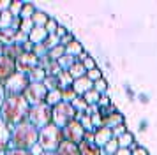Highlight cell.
Instances as JSON below:
<instances>
[{"mask_svg":"<svg viewBox=\"0 0 157 155\" xmlns=\"http://www.w3.org/2000/svg\"><path fill=\"white\" fill-rule=\"evenodd\" d=\"M30 106L23 95H6L4 102L0 106V118L4 120L9 127H14L27 120Z\"/></svg>","mask_w":157,"mask_h":155,"instance_id":"6da1fadb","label":"cell"},{"mask_svg":"<svg viewBox=\"0 0 157 155\" xmlns=\"http://www.w3.org/2000/svg\"><path fill=\"white\" fill-rule=\"evenodd\" d=\"M37 130L30 122H21L18 125L11 127V138H9V148L14 150H30L37 143Z\"/></svg>","mask_w":157,"mask_h":155,"instance_id":"7a4b0ae2","label":"cell"},{"mask_svg":"<svg viewBox=\"0 0 157 155\" xmlns=\"http://www.w3.org/2000/svg\"><path fill=\"white\" fill-rule=\"evenodd\" d=\"M62 143V132L57 125H50L39 129L37 134V145L43 148V152H57L58 145Z\"/></svg>","mask_w":157,"mask_h":155,"instance_id":"3957f363","label":"cell"},{"mask_svg":"<svg viewBox=\"0 0 157 155\" xmlns=\"http://www.w3.org/2000/svg\"><path fill=\"white\" fill-rule=\"evenodd\" d=\"M27 122H30L37 130L43 129V127H46V125H50L51 123V108L46 106L44 102L36 104V106H30L29 115H27Z\"/></svg>","mask_w":157,"mask_h":155,"instance_id":"277c9868","label":"cell"},{"mask_svg":"<svg viewBox=\"0 0 157 155\" xmlns=\"http://www.w3.org/2000/svg\"><path fill=\"white\" fill-rule=\"evenodd\" d=\"M74 116H76V111L69 102H60L55 108H51V123L57 125L58 129H62L69 122H72Z\"/></svg>","mask_w":157,"mask_h":155,"instance_id":"5b68a950","label":"cell"},{"mask_svg":"<svg viewBox=\"0 0 157 155\" xmlns=\"http://www.w3.org/2000/svg\"><path fill=\"white\" fill-rule=\"evenodd\" d=\"M29 83L30 81H29V78H27V74H23V72H14L2 86H4L6 95H23V92L29 86Z\"/></svg>","mask_w":157,"mask_h":155,"instance_id":"8992f818","label":"cell"},{"mask_svg":"<svg viewBox=\"0 0 157 155\" xmlns=\"http://www.w3.org/2000/svg\"><path fill=\"white\" fill-rule=\"evenodd\" d=\"M46 93H48V90L44 88L43 83H29V86L23 92V99L27 100L29 106H36V104L44 102Z\"/></svg>","mask_w":157,"mask_h":155,"instance_id":"52a82bcc","label":"cell"},{"mask_svg":"<svg viewBox=\"0 0 157 155\" xmlns=\"http://www.w3.org/2000/svg\"><path fill=\"white\" fill-rule=\"evenodd\" d=\"M60 132H62V139L69 141V143H74V145H79L83 141V136H85L83 127L79 125V122H76V120H72L65 127H62Z\"/></svg>","mask_w":157,"mask_h":155,"instance_id":"ba28073f","label":"cell"},{"mask_svg":"<svg viewBox=\"0 0 157 155\" xmlns=\"http://www.w3.org/2000/svg\"><path fill=\"white\" fill-rule=\"evenodd\" d=\"M16 72H23V74H29L30 70H34L36 67H39V58L34 53H23L16 58Z\"/></svg>","mask_w":157,"mask_h":155,"instance_id":"9c48e42d","label":"cell"},{"mask_svg":"<svg viewBox=\"0 0 157 155\" xmlns=\"http://www.w3.org/2000/svg\"><path fill=\"white\" fill-rule=\"evenodd\" d=\"M16 72V65L14 60H11L7 56L0 55V85H4L9 78Z\"/></svg>","mask_w":157,"mask_h":155,"instance_id":"30bf717a","label":"cell"},{"mask_svg":"<svg viewBox=\"0 0 157 155\" xmlns=\"http://www.w3.org/2000/svg\"><path fill=\"white\" fill-rule=\"evenodd\" d=\"M71 88H72V92H74L78 97H81L83 93H86L88 90H92V88H94V83H92V81H90V79H88L86 76H83V78H78V79H74V81H72V86H71Z\"/></svg>","mask_w":157,"mask_h":155,"instance_id":"8fae6325","label":"cell"},{"mask_svg":"<svg viewBox=\"0 0 157 155\" xmlns=\"http://www.w3.org/2000/svg\"><path fill=\"white\" fill-rule=\"evenodd\" d=\"M9 138H11V127L0 118V155L9 150Z\"/></svg>","mask_w":157,"mask_h":155,"instance_id":"7c38bea8","label":"cell"},{"mask_svg":"<svg viewBox=\"0 0 157 155\" xmlns=\"http://www.w3.org/2000/svg\"><path fill=\"white\" fill-rule=\"evenodd\" d=\"M111 138H113V136H111V130L106 129V127H101V129H95V130H94V145L99 146V148L104 146Z\"/></svg>","mask_w":157,"mask_h":155,"instance_id":"4fadbf2b","label":"cell"},{"mask_svg":"<svg viewBox=\"0 0 157 155\" xmlns=\"http://www.w3.org/2000/svg\"><path fill=\"white\" fill-rule=\"evenodd\" d=\"M55 153L57 155H79V150H78V145L62 139V143L58 145V148H57Z\"/></svg>","mask_w":157,"mask_h":155,"instance_id":"5bb4252c","label":"cell"},{"mask_svg":"<svg viewBox=\"0 0 157 155\" xmlns=\"http://www.w3.org/2000/svg\"><path fill=\"white\" fill-rule=\"evenodd\" d=\"M46 37H48V34H46L44 27H34L29 34V41L32 44H43Z\"/></svg>","mask_w":157,"mask_h":155,"instance_id":"9a60e30c","label":"cell"},{"mask_svg":"<svg viewBox=\"0 0 157 155\" xmlns=\"http://www.w3.org/2000/svg\"><path fill=\"white\" fill-rule=\"evenodd\" d=\"M124 123V116H122L120 113L117 111V113H113V115H109V116H106V118L102 120V127H106V129H115V127H118V125H122Z\"/></svg>","mask_w":157,"mask_h":155,"instance_id":"2e32d148","label":"cell"},{"mask_svg":"<svg viewBox=\"0 0 157 155\" xmlns=\"http://www.w3.org/2000/svg\"><path fill=\"white\" fill-rule=\"evenodd\" d=\"M79 155H99L101 153V148L95 146L94 143H88V141H81L78 145Z\"/></svg>","mask_w":157,"mask_h":155,"instance_id":"e0dca14e","label":"cell"},{"mask_svg":"<svg viewBox=\"0 0 157 155\" xmlns=\"http://www.w3.org/2000/svg\"><path fill=\"white\" fill-rule=\"evenodd\" d=\"M57 79H58V90H60V92L69 90V88L72 86V81H74L67 70H62V72L57 76Z\"/></svg>","mask_w":157,"mask_h":155,"instance_id":"ac0fdd59","label":"cell"},{"mask_svg":"<svg viewBox=\"0 0 157 155\" xmlns=\"http://www.w3.org/2000/svg\"><path fill=\"white\" fill-rule=\"evenodd\" d=\"M62 102V92L60 90H51L46 93V99H44V104L50 106V108H55L57 104Z\"/></svg>","mask_w":157,"mask_h":155,"instance_id":"d6986e66","label":"cell"},{"mask_svg":"<svg viewBox=\"0 0 157 155\" xmlns=\"http://www.w3.org/2000/svg\"><path fill=\"white\" fill-rule=\"evenodd\" d=\"M20 55H23V48L21 46H18V44H9V46H4V56H7L11 60H14Z\"/></svg>","mask_w":157,"mask_h":155,"instance_id":"ffe728a7","label":"cell"},{"mask_svg":"<svg viewBox=\"0 0 157 155\" xmlns=\"http://www.w3.org/2000/svg\"><path fill=\"white\" fill-rule=\"evenodd\" d=\"M30 83H43V79L46 78V70L41 69V67H36L34 70H30L29 74H27Z\"/></svg>","mask_w":157,"mask_h":155,"instance_id":"44dd1931","label":"cell"},{"mask_svg":"<svg viewBox=\"0 0 157 155\" xmlns=\"http://www.w3.org/2000/svg\"><path fill=\"white\" fill-rule=\"evenodd\" d=\"M32 23H34V27H44L46 25V21L50 20V16L44 13V11H37L36 9V13L32 14Z\"/></svg>","mask_w":157,"mask_h":155,"instance_id":"7402d4cb","label":"cell"},{"mask_svg":"<svg viewBox=\"0 0 157 155\" xmlns=\"http://www.w3.org/2000/svg\"><path fill=\"white\" fill-rule=\"evenodd\" d=\"M14 35H16V30H13V28L0 30V42H2L4 46H9V44H13V39H14Z\"/></svg>","mask_w":157,"mask_h":155,"instance_id":"603a6c76","label":"cell"},{"mask_svg":"<svg viewBox=\"0 0 157 155\" xmlns=\"http://www.w3.org/2000/svg\"><path fill=\"white\" fill-rule=\"evenodd\" d=\"M57 63H58V67L62 70H69L76 63V56H71V55H64L62 58H58L57 60Z\"/></svg>","mask_w":157,"mask_h":155,"instance_id":"cb8c5ba5","label":"cell"},{"mask_svg":"<svg viewBox=\"0 0 157 155\" xmlns=\"http://www.w3.org/2000/svg\"><path fill=\"white\" fill-rule=\"evenodd\" d=\"M81 51H83V46H81V44H79V41H76V39H74L71 44H67V46H65V55L78 56Z\"/></svg>","mask_w":157,"mask_h":155,"instance_id":"d4e9b609","label":"cell"},{"mask_svg":"<svg viewBox=\"0 0 157 155\" xmlns=\"http://www.w3.org/2000/svg\"><path fill=\"white\" fill-rule=\"evenodd\" d=\"M67 72L71 74V78H72V79H78V78H83V76L86 74L85 67H83V65H81L79 62H76V63H74V65H72L71 69L67 70Z\"/></svg>","mask_w":157,"mask_h":155,"instance_id":"484cf974","label":"cell"},{"mask_svg":"<svg viewBox=\"0 0 157 155\" xmlns=\"http://www.w3.org/2000/svg\"><path fill=\"white\" fill-rule=\"evenodd\" d=\"M117 143H118V148H127L134 143V138H132V134L131 132H125V134H122L120 138H117Z\"/></svg>","mask_w":157,"mask_h":155,"instance_id":"4316f807","label":"cell"},{"mask_svg":"<svg viewBox=\"0 0 157 155\" xmlns=\"http://www.w3.org/2000/svg\"><path fill=\"white\" fill-rule=\"evenodd\" d=\"M13 16L9 11H4V13H0V30H6V28H11L13 25Z\"/></svg>","mask_w":157,"mask_h":155,"instance_id":"83f0119b","label":"cell"},{"mask_svg":"<svg viewBox=\"0 0 157 155\" xmlns=\"http://www.w3.org/2000/svg\"><path fill=\"white\" fill-rule=\"evenodd\" d=\"M64 55H65V48H64V46H60V44L48 51V58H50V60H53V62H57L58 58H62Z\"/></svg>","mask_w":157,"mask_h":155,"instance_id":"f1b7e54d","label":"cell"},{"mask_svg":"<svg viewBox=\"0 0 157 155\" xmlns=\"http://www.w3.org/2000/svg\"><path fill=\"white\" fill-rule=\"evenodd\" d=\"M34 13H36V7L32 4H29V2H25L21 7V13H20V20H30Z\"/></svg>","mask_w":157,"mask_h":155,"instance_id":"f546056e","label":"cell"},{"mask_svg":"<svg viewBox=\"0 0 157 155\" xmlns=\"http://www.w3.org/2000/svg\"><path fill=\"white\" fill-rule=\"evenodd\" d=\"M99 97H101V93H97V92L94 90H88L86 92V93H83V95H81V99H83V100H85L86 104L90 106V104H97V100H99Z\"/></svg>","mask_w":157,"mask_h":155,"instance_id":"4dcf8cb0","label":"cell"},{"mask_svg":"<svg viewBox=\"0 0 157 155\" xmlns=\"http://www.w3.org/2000/svg\"><path fill=\"white\" fill-rule=\"evenodd\" d=\"M43 85H44V88H46L48 92L58 90V79H57V76H46L43 79Z\"/></svg>","mask_w":157,"mask_h":155,"instance_id":"1f68e13d","label":"cell"},{"mask_svg":"<svg viewBox=\"0 0 157 155\" xmlns=\"http://www.w3.org/2000/svg\"><path fill=\"white\" fill-rule=\"evenodd\" d=\"M25 2H20V0H11V6H9V13L13 18H20V13H21V7Z\"/></svg>","mask_w":157,"mask_h":155,"instance_id":"d6a6232c","label":"cell"},{"mask_svg":"<svg viewBox=\"0 0 157 155\" xmlns=\"http://www.w3.org/2000/svg\"><path fill=\"white\" fill-rule=\"evenodd\" d=\"M58 44H60V39H58L55 34H50L46 39H44V42H43V46L48 49V51H50V49H53L55 46H58Z\"/></svg>","mask_w":157,"mask_h":155,"instance_id":"836d02e7","label":"cell"},{"mask_svg":"<svg viewBox=\"0 0 157 155\" xmlns=\"http://www.w3.org/2000/svg\"><path fill=\"white\" fill-rule=\"evenodd\" d=\"M101 150H102L106 155H113L115 152L118 150V143H117V139H113V138H111V139L108 141V143H106L102 148H101Z\"/></svg>","mask_w":157,"mask_h":155,"instance_id":"e575fe53","label":"cell"},{"mask_svg":"<svg viewBox=\"0 0 157 155\" xmlns=\"http://www.w3.org/2000/svg\"><path fill=\"white\" fill-rule=\"evenodd\" d=\"M71 106L74 108V111H76V113H85L86 108H88V104H86V102H85L81 97H76V99L71 102Z\"/></svg>","mask_w":157,"mask_h":155,"instance_id":"d590c367","label":"cell"},{"mask_svg":"<svg viewBox=\"0 0 157 155\" xmlns=\"http://www.w3.org/2000/svg\"><path fill=\"white\" fill-rule=\"evenodd\" d=\"M94 90L102 95V93H106V92H108V83L102 79V78H101V79H97V81L94 83Z\"/></svg>","mask_w":157,"mask_h":155,"instance_id":"8d00e7d4","label":"cell"},{"mask_svg":"<svg viewBox=\"0 0 157 155\" xmlns=\"http://www.w3.org/2000/svg\"><path fill=\"white\" fill-rule=\"evenodd\" d=\"M58 27V21L55 20V18H50V20L46 21V25H44V30H46V34H55V30H57Z\"/></svg>","mask_w":157,"mask_h":155,"instance_id":"74e56055","label":"cell"},{"mask_svg":"<svg viewBox=\"0 0 157 155\" xmlns=\"http://www.w3.org/2000/svg\"><path fill=\"white\" fill-rule=\"evenodd\" d=\"M85 76L88 78V79H90L92 83H95L97 79H101V78H102V74H101V69H97V67H95V69L86 70V74H85Z\"/></svg>","mask_w":157,"mask_h":155,"instance_id":"f35d334b","label":"cell"},{"mask_svg":"<svg viewBox=\"0 0 157 155\" xmlns=\"http://www.w3.org/2000/svg\"><path fill=\"white\" fill-rule=\"evenodd\" d=\"M29 41V35L27 34H23V32H16V35H14V39H13V44H18V46H23L25 42Z\"/></svg>","mask_w":157,"mask_h":155,"instance_id":"ab89813d","label":"cell"},{"mask_svg":"<svg viewBox=\"0 0 157 155\" xmlns=\"http://www.w3.org/2000/svg\"><path fill=\"white\" fill-rule=\"evenodd\" d=\"M34 28V23H32V20H21V23H20V32H23V34H30V30Z\"/></svg>","mask_w":157,"mask_h":155,"instance_id":"60d3db41","label":"cell"},{"mask_svg":"<svg viewBox=\"0 0 157 155\" xmlns=\"http://www.w3.org/2000/svg\"><path fill=\"white\" fill-rule=\"evenodd\" d=\"M32 53H34L37 58H43V56L48 55V49L44 48L43 44H34V49H32Z\"/></svg>","mask_w":157,"mask_h":155,"instance_id":"b9f144b4","label":"cell"},{"mask_svg":"<svg viewBox=\"0 0 157 155\" xmlns=\"http://www.w3.org/2000/svg\"><path fill=\"white\" fill-rule=\"evenodd\" d=\"M76 97H78V95L72 92V88H69V90H64V92H62V102H69V104H71V102H72V100H74Z\"/></svg>","mask_w":157,"mask_h":155,"instance_id":"7bdbcfd3","label":"cell"},{"mask_svg":"<svg viewBox=\"0 0 157 155\" xmlns=\"http://www.w3.org/2000/svg\"><path fill=\"white\" fill-rule=\"evenodd\" d=\"M127 132V129H125V125L122 123V125L118 127H115V129H111V136H113V139H117V138H120L122 134H125Z\"/></svg>","mask_w":157,"mask_h":155,"instance_id":"ee69618b","label":"cell"},{"mask_svg":"<svg viewBox=\"0 0 157 155\" xmlns=\"http://www.w3.org/2000/svg\"><path fill=\"white\" fill-rule=\"evenodd\" d=\"M90 120H92V127H94V129H101V127H102V118H101L99 113L92 115V116H90Z\"/></svg>","mask_w":157,"mask_h":155,"instance_id":"f6af8a7d","label":"cell"},{"mask_svg":"<svg viewBox=\"0 0 157 155\" xmlns=\"http://www.w3.org/2000/svg\"><path fill=\"white\" fill-rule=\"evenodd\" d=\"M74 41V35L71 34V32H67V34L64 35V37H60V46H67V44H71V42Z\"/></svg>","mask_w":157,"mask_h":155,"instance_id":"bcb514c9","label":"cell"},{"mask_svg":"<svg viewBox=\"0 0 157 155\" xmlns=\"http://www.w3.org/2000/svg\"><path fill=\"white\" fill-rule=\"evenodd\" d=\"M81 65L85 67V70H90V69H95V60H94L92 56H88V58H85L83 62H81Z\"/></svg>","mask_w":157,"mask_h":155,"instance_id":"7dc6e473","label":"cell"},{"mask_svg":"<svg viewBox=\"0 0 157 155\" xmlns=\"http://www.w3.org/2000/svg\"><path fill=\"white\" fill-rule=\"evenodd\" d=\"M109 104H111L109 97H108L106 93H102V95L99 97V100H97V106H99V108H106V106H109Z\"/></svg>","mask_w":157,"mask_h":155,"instance_id":"c3c4849f","label":"cell"},{"mask_svg":"<svg viewBox=\"0 0 157 155\" xmlns=\"http://www.w3.org/2000/svg\"><path fill=\"white\" fill-rule=\"evenodd\" d=\"M4 155H32L29 150H14V148H9Z\"/></svg>","mask_w":157,"mask_h":155,"instance_id":"681fc988","label":"cell"},{"mask_svg":"<svg viewBox=\"0 0 157 155\" xmlns=\"http://www.w3.org/2000/svg\"><path fill=\"white\" fill-rule=\"evenodd\" d=\"M95 113H99V106H97V104H90L88 108H86L85 115H86V116H92V115H95Z\"/></svg>","mask_w":157,"mask_h":155,"instance_id":"f907efd6","label":"cell"},{"mask_svg":"<svg viewBox=\"0 0 157 155\" xmlns=\"http://www.w3.org/2000/svg\"><path fill=\"white\" fill-rule=\"evenodd\" d=\"M67 32H69V30H67L65 27H62V25H58V27H57V30H55V35H57L58 39H60V37H64V35L67 34Z\"/></svg>","mask_w":157,"mask_h":155,"instance_id":"816d5d0a","label":"cell"},{"mask_svg":"<svg viewBox=\"0 0 157 155\" xmlns=\"http://www.w3.org/2000/svg\"><path fill=\"white\" fill-rule=\"evenodd\" d=\"M131 155H148V152H147L143 146H136L134 150L131 152Z\"/></svg>","mask_w":157,"mask_h":155,"instance_id":"f5cc1de1","label":"cell"},{"mask_svg":"<svg viewBox=\"0 0 157 155\" xmlns=\"http://www.w3.org/2000/svg\"><path fill=\"white\" fill-rule=\"evenodd\" d=\"M9 6H11V0H0V13L9 11Z\"/></svg>","mask_w":157,"mask_h":155,"instance_id":"db71d44e","label":"cell"},{"mask_svg":"<svg viewBox=\"0 0 157 155\" xmlns=\"http://www.w3.org/2000/svg\"><path fill=\"white\" fill-rule=\"evenodd\" d=\"M29 152H30L32 155H41V153H43V148H41V146H39V145L36 143V145H34V146L30 148Z\"/></svg>","mask_w":157,"mask_h":155,"instance_id":"11a10c76","label":"cell"},{"mask_svg":"<svg viewBox=\"0 0 157 155\" xmlns=\"http://www.w3.org/2000/svg\"><path fill=\"white\" fill-rule=\"evenodd\" d=\"M21 48H23V53H32V49H34V44H32L30 41H27V42H25V44L21 46Z\"/></svg>","mask_w":157,"mask_h":155,"instance_id":"9f6ffc18","label":"cell"},{"mask_svg":"<svg viewBox=\"0 0 157 155\" xmlns=\"http://www.w3.org/2000/svg\"><path fill=\"white\" fill-rule=\"evenodd\" d=\"M113 155H131V150H127V148H118Z\"/></svg>","mask_w":157,"mask_h":155,"instance_id":"6f0895ef","label":"cell"},{"mask_svg":"<svg viewBox=\"0 0 157 155\" xmlns=\"http://www.w3.org/2000/svg\"><path fill=\"white\" fill-rule=\"evenodd\" d=\"M4 99H6V92H4V86L0 85V106H2V102H4Z\"/></svg>","mask_w":157,"mask_h":155,"instance_id":"680465c9","label":"cell"},{"mask_svg":"<svg viewBox=\"0 0 157 155\" xmlns=\"http://www.w3.org/2000/svg\"><path fill=\"white\" fill-rule=\"evenodd\" d=\"M41 155H57V153H55V152H43Z\"/></svg>","mask_w":157,"mask_h":155,"instance_id":"91938a15","label":"cell"},{"mask_svg":"<svg viewBox=\"0 0 157 155\" xmlns=\"http://www.w3.org/2000/svg\"><path fill=\"white\" fill-rule=\"evenodd\" d=\"M0 55H4V44L0 42Z\"/></svg>","mask_w":157,"mask_h":155,"instance_id":"94428289","label":"cell"}]
</instances>
